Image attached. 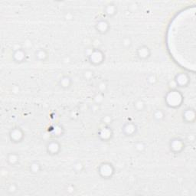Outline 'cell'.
I'll return each instance as SVG.
<instances>
[{
	"instance_id": "1",
	"label": "cell",
	"mask_w": 196,
	"mask_h": 196,
	"mask_svg": "<svg viewBox=\"0 0 196 196\" xmlns=\"http://www.w3.org/2000/svg\"><path fill=\"white\" fill-rule=\"evenodd\" d=\"M182 95L179 93V91H172L168 94L166 97V101L168 105L172 107H176L181 105L182 102Z\"/></svg>"
},
{
	"instance_id": "2",
	"label": "cell",
	"mask_w": 196,
	"mask_h": 196,
	"mask_svg": "<svg viewBox=\"0 0 196 196\" xmlns=\"http://www.w3.org/2000/svg\"><path fill=\"white\" fill-rule=\"evenodd\" d=\"M114 172V169L113 166L110 163H104L100 166L99 173L102 177L107 179L112 176Z\"/></svg>"
},
{
	"instance_id": "3",
	"label": "cell",
	"mask_w": 196,
	"mask_h": 196,
	"mask_svg": "<svg viewBox=\"0 0 196 196\" xmlns=\"http://www.w3.org/2000/svg\"><path fill=\"white\" fill-rule=\"evenodd\" d=\"M10 139L12 142H21V140L23 138V132L20 128H14L12 129L10 132Z\"/></svg>"
},
{
	"instance_id": "4",
	"label": "cell",
	"mask_w": 196,
	"mask_h": 196,
	"mask_svg": "<svg viewBox=\"0 0 196 196\" xmlns=\"http://www.w3.org/2000/svg\"><path fill=\"white\" fill-rule=\"evenodd\" d=\"M137 130V126L131 123H128L123 127V131L126 134V136H133L134 133H136Z\"/></svg>"
},
{
	"instance_id": "5",
	"label": "cell",
	"mask_w": 196,
	"mask_h": 196,
	"mask_svg": "<svg viewBox=\"0 0 196 196\" xmlns=\"http://www.w3.org/2000/svg\"><path fill=\"white\" fill-rule=\"evenodd\" d=\"M175 82H176L177 85H179V87H185V85H187V84L189 83V77L186 74H180L176 76Z\"/></svg>"
},
{
	"instance_id": "6",
	"label": "cell",
	"mask_w": 196,
	"mask_h": 196,
	"mask_svg": "<svg viewBox=\"0 0 196 196\" xmlns=\"http://www.w3.org/2000/svg\"><path fill=\"white\" fill-rule=\"evenodd\" d=\"M137 54L138 57L140 59H147L149 57L150 51H149V49L147 47L143 46V47H141L138 49Z\"/></svg>"
},
{
	"instance_id": "7",
	"label": "cell",
	"mask_w": 196,
	"mask_h": 196,
	"mask_svg": "<svg viewBox=\"0 0 196 196\" xmlns=\"http://www.w3.org/2000/svg\"><path fill=\"white\" fill-rule=\"evenodd\" d=\"M48 152H50V154H57L60 149V145L56 141H52L48 145Z\"/></svg>"
},
{
	"instance_id": "8",
	"label": "cell",
	"mask_w": 196,
	"mask_h": 196,
	"mask_svg": "<svg viewBox=\"0 0 196 196\" xmlns=\"http://www.w3.org/2000/svg\"><path fill=\"white\" fill-rule=\"evenodd\" d=\"M171 149H173L175 152L181 151L183 149V142H182V140H180L179 139H174V140H172V144L171 145Z\"/></svg>"
},
{
	"instance_id": "9",
	"label": "cell",
	"mask_w": 196,
	"mask_h": 196,
	"mask_svg": "<svg viewBox=\"0 0 196 196\" xmlns=\"http://www.w3.org/2000/svg\"><path fill=\"white\" fill-rule=\"evenodd\" d=\"M13 58L17 62H21L26 58V52L21 49L17 50L13 54Z\"/></svg>"
},
{
	"instance_id": "10",
	"label": "cell",
	"mask_w": 196,
	"mask_h": 196,
	"mask_svg": "<svg viewBox=\"0 0 196 196\" xmlns=\"http://www.w3.org/2000/svg\"><path fill=\"white\" fill-rule=\"evenodd\" d=\"M108 23L107 22V21H104V20H102V21H99L97 25V28L99 32L100 33H106L108 30Z\"/></svg>"
},
{
	"instance_id": "11",
	"label": "cell",
	"mask_w": 196,
	"mask_h": 196,
	"mask_svg": "<svg viewBox=\"0 0 196 196\" xmlns=\"http://www.w3.org/2000/svg\"><path fill=\"white\" fill-rule=\"evenodd\" d=\"M71 80L69 77H67V76L64 77L62 79H61V81H60V85H61V87L64 89L69 88V87H71Z\"/></svg>"
},
{
	"instance_id": "12",
	"label": "cell",
	"mask_w": 196,
	"mask_h": 196,
	"mask_svg": "<svg viewBox=\"0 0 196 196\" xmlns=\"http://www.w3.org/2000/svg\"><path fill=\"white\" fill-rule=\"evenodd\" d=\"M35 56L39 60L44 61V60L47 58V52H46L44 50H39V51H38L37 52H36Z\"/></svg>"
},
{
	"instance_id": "13",
	"label": "cell",
	"mask_w": 196,
	"mask_h": 196,
	"mask_svg": "<svg viewBox=\"0 0 196 196\" xmlns=\"http://www.w3.org/2000/svg\"><path fill=\"white\" fill-rule=\"evenodd\" d=\"M154 118L157 120H160V119L164 118V114L161 110H157L155 113H154Z\"/></svg>"
},
{
	"instance_id": "14",
	"label": "cell",
	"mask_w": 196,
	"mask_h": 196,
	"mask_svg": "<svg viewBox=\"0 0 196 196\" xmlns=\"http://www.w3.org/2000/svg\"><path fill=\"white\" fill-rule=\"evenodd\" d=\"M18 159H19V158H18V156L16 155V154H10V155L9 156V159H8V160L10 162H11L12 164H16L18 162Z\"/></svg>"
},
{
	"instance_id": "15",
	"label": "cell",
	"mask_w": 196,
	"mask_h": 196,
	"mask_svg": "<svg viewBox=\"0 0 196 196\" xmlns=\"http://www.w3.org/2000/svg\"><path fill=\"white\" fill-rule=\"evenodd\" d=\"M134 106H135L138 110L141 111L144 109V107H145V103L142 100H138L135 103V105Z\"/></svg>"
},
{
	"instance_id": "16",
	"label": "cell",
	"mask_w": 196,
	"mask_h": 196,
	"mask_svg": "<svg viewBox=\"0 0 196 196\" xmlns=\"http://www.w3.org/2000/svg\"><path fill=\"white\" fill-rule=\"evenodd\" d=\"M115 11H116V7L115 6H113V5H110V6H108L107 7V14L109 15L110 14V12H110V16H113V15L115 14Z\"/></svg>"
}]
</instances>
